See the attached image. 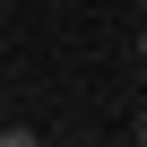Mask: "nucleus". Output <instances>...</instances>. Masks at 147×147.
<instances>
[{"label": "nucleus", "instance_id": "nucleus-3", "mask_svg": "<svg viewBox=\"0 0 147 147\" xmlns=\"http://www.w3.org/2000/svg\"><path fill=\"white\" fill-rule=\"evenodd\" d=\"M138 61H147V35H138Z\"/></svg>", "mask_w": 147, "mask_h": 147}, {"label": "nucleus", "instance_id": "nucleus-1", "mask_svg": "<svg viewBox=\"0 0 147 147\" xmlns=\"http://www.w3.org/2000/svg\"><path fill=\"white\" fill-rule=\"evenodd\" d=\"M0 147H43V138H35V130H0Z\"/></svg>", "mask_w": 147, "mask_h": 147}, {"label": "nucleus", "instance_id": "nucleus-2", "mask_svg": "<svg viewBox=\"0 0 147 147\" xmlns=\"http://www.w3.org/2000/svg\"><path fill=\"white\" fill-rule=\"evenodd\" d=\"M138 147H147V113H138Z\"/></svg>", "mask_w": 147, "mask_h": 147}]
</instances>
